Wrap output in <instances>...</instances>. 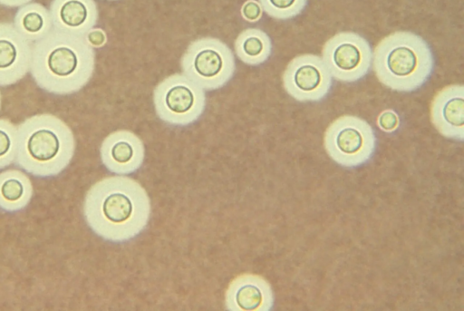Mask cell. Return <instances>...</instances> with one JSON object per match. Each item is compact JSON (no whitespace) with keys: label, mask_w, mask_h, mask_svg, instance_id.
I'll return each mask as SVG.
<instances>
[{"label":"cell","mask_w":464,"mask_h":311,"mask_svg":"<svg viewBox=\"0 0 464 311\" xmlns=\"http://www.w3.org/2000/svg\"><path fill=\"white\" fill-rule=\"evenodd\" d=\"M74 151L73 132L56 115L35 114L17 126L14 163L34 177L58 176L71 163Z\"/></svg>","instance_id":"obj_3"},{"label":"cell","mask_w":464,"mask_h":311,"mask_svg":"<svg viewBox=\"0 0 464 311\" xmlns=\"http://www.w3.org/2000/svg\"><path fill=\"white\" fill-rule=\"evenodd\" d=\"M17 126L0 118V169L14 162L16 155Z\"/></svg>","instance_id":"obj_18"},{"label":"cell","mask_w":464,"mask_h":311,"mask_svg":"<svg viewBox=\"0 0 464 311\" xmlns=\"http://www.w3.org/2000/svg\"><path fill=\"white\" fill-rule=\"evenodd\" d=\"M13 24L31 43L41 40L53 28L49 9L36 2L20 6L14 15Z\"/></svg>","instance_id":"obj_16"},{"label":"cell","mask_w":464,"mask_h":311,"mask_svg":"<svg viewBox=\"0 0 464 311\" xmlns=\"http://www.w3.org/2000/svg\"><path fill=\"white\" fill-rule=\"evenodd\" d=\"M33 194L32 182L24 171L10 169L0 172V209L8 213L23 210Z\"/></svg>","instance_id":"obj_15"},{"label":"cell","mask_w":464,"mask_h":311,"mask_svg":"<svg viewBox=\"0 0 464 311\" xmlns=\"http://www.w3.org/2000/svg\"><path fill=\"white\" fill-rule=\"evenodd\" d=\"M322 59L334 79L351 83L368 73L372 67V51L362 35L341 32L324 44Z\"/></svg>","instance_id":"obj_8"},{"label":"cell","mask_w":464,"mask_h":311,"mask_svg":"<svg viewBox=\"0 0 464 311\" xmlns=\"http://www.w3.org/2000/svg\"><path fill=\"white\" fill-rule=\"evenodd\" d=\"M377 122L382 131L392 132L398 128L400 120L396 112L386 110L379 115Z\"/></svg>","instance_id":"obj_20"},{"label":"cell","mask_w":464,"mask_h":311,"mask_svg":"<svg viewBox=\"0 0 464 311\" xmlns=\"http://www.w3.org/2000/svg\"><path fill=\"white\" fill-rule=\"evenodd\" d=\"M153 103L161 121L174 126H187L202 115L206 94L200 86L185 74L175 73L163 79L155 87Z\"/></svg>","instance_id":"obj_7"},{"label":"cell","mask_w":464,"mask_h":311,"mask_svg":"<svg viewBox=\"0 0 464 311\" xmlns=\"http://www.w3.org/2000/svg\"><path fill=\"white\" fill-rule=\"evenodd\" d=\"M1 102H2V98H1V92H0V108H1Z\"/></svg>","instance_id":"obj_24"},{"label":"cell","mask_w":464,"mask_h":311,"mask_svg":"<svg viewBox=\"0 0 464 311\" xmlns=\"http://www.w3.org/2000/svg\"><path fill=\"white\" fill-rule=\"evenodd\" d=\"M88 44L92 47H101L106 43V35L101 29L92 28L84 35Z\"/></svg>","instance_id":"obj_22"},{"label":"cell","mask_w":464,"mask_h":311,"mask_svg":"<svg viewBox=\"0 0 464 311\" xmlns=\"http://www.w3.org/2000/svg\"><path fill=\"white\" fill-rule=\"evenodd\" d=\"M237 56L246 64L257 66L268 60L272 53V42L264 31L248 28L241 32L235 41Z\"/></svg>","instance_id":"obj_17"},{"label":"cell","mask_w":464,"mask_h":311,"mask_svg":"<svg viewBox=\"0 0 464 311\" xmlns=\"http://www.w3.org/2000/svg\"><path fill=\"white\" fill-rule=\"evenodd\" d=\"M324 144L334 161L346 168H354L371 160L375 151L376 137L366 121L344 115L328 126Z\"/></svg>","instance_id":"obj_6"},{"label":"cell","mask_w":464,"mask_h":311,"mask_svg":"<svg viewBox=\"0 0 464 311\" xmlns=\"http://www.w3.org/2000/svg\"><path fill=\"white\" fill-rule=\"evenodd\" d=\"M54 29L84 36L98 20L93 0H53L49 8Z\"/></svg>","instance_id":"obj_13"},{"label":"cell","mask_w":464,"mask_h":311,"mask_svg":"<svg viewBox=\"0 0 464 311\" xmlns=\"http://www.w3.org/2000/svg\"><path fill=\"white\" fill-rule=\"evenodd\" d=\"M180 65L188 78L207 91L225 86L236 69L231 49L212 37L193 41L182 55Z\"/></svg>","instance_id":"obj_5"},{"label":"cell","mask_w":464,"mask_h":311,"mask_svg":"<svg viewBox=\"0 0 464 311\" xmlns=\"http://www.w3.org/2000/svg\"><path fill=\"white\" fill-rule=\"evenodd\" d=\"M83 217L90 228L111 242H124L147 226L150 204L144 189L134 180L114 176L94 183L83 200Z\"/></svg>","instance_id":"obj_1"},{"label":"cell","mask_w":464,"mask_h":311,"mask_svg":"<svg viewBox=\"0 0 464 311\" xmlns=\"http://www.w3.org/2000/svg\"><path fill=\"white\" fill-rule=\"evenodd\" d=\"M32 0H0V5L5 7L14 8L20 7Z\"/></svg>","instance_id":"obj_23"},{"label":"cell","mask_w":464,"mask_h":311,"mask_svg":"<svg viewBox=\"0 0 464 311\" xmlns=\"http://www.w3.org/2000/svg\"><path fill=\"white\" fill-rule=\"evenodd\" d=\"M273 293L268 283L256 275H242L229 285L226 304L233 311H266L273 306Z\"/></svg>","instance_id":"obj_14"},{"label":"cell","mask_w":464,"mask_h":311,"mask_svg":"<svg viewBox=\"0 0 464 311\" xmlns=\"http://www.w3.org/2000/svg\"><path fill=\"white\" fill-rule=\"evenodd\" d=\"M372 68L385 87L410 92L422 87L431 76L434 57L420 35L398 31L382 38L372 52Z\"/></svg>","instance_id":"obj_4"},{"label":"cell","mask_w":464,"mask_h":311,"mask_svg":"<svg viewBox=\"0 0 464 311\" xmlns=\"http://www.w3.org/2000/svg\"><path fill=\"white\" fill-rule=\"evenodd\" d=\"M95 53L84 36L54 28L33 43L30 73L42 90L54 95L79 92L91 80Z\"/></svg>","instance_id":"obj_2"},{"label":"cell","mask_w":464,"mask_h":311,"mask_svg":"<svg viewBox=\"0 0 464 311\" xmlns=\"http://www.w3.org/2000/svg\"><path fill=\"white\" fill-rule=\"evenodd\" d=\"M32 46L12 23H0V86L13 85L30 72Z\"/></svg>","instance_id":"obj_10"},{"label":"cell","mask_w":464,"mask_h":311,"mask_svg":"<svg viewBox=\"0 0 464 311\" xmlns=\"http://www.w3.org/2000/svg\"><path fill=\"white\" fill-rule=\"evenodd\" d=\"M261 14L262 7L260 4L256 3V1H247L242 7V15L247 21L254 22L258 20L261 16Z\"/></svg>","instance_id":"obj_21"},{"label":"cell","mask_w":464,"mask_h":311,"mask_svg":"<svg viewBox=\"0 0 464 311\" xmlns=\"http://www.w3.org/2000/svg\"><path fill=\"white\" fill-rule=\"evenodd\" d=\"M285 92L302 102H319L331 91L333 77L321 56L304 53L293 58L283 76Z\"/></svg>","instance_id":"obj_9"},{"label":"cell","mask_w":464,"mask_h":311,"mask_svg":"<svg viewBox=\"0 0 464 311\" xmlns=\"http://www.w3.org/2000/svg\"><path fill=\"white\" fill-rule=\"evenodd\" d=\"M101 160L104 167L115 174H130L140 168L144 160V146L141 140L126 130L109 134L100 148Z\"/></svg>","instance_id":"obj_11"},{"label":"cell","mask_w":464,"mask_h":311,"mask_svg":"<svg viewBox=\"0 0 464 311\" xmlns=\"http://www.w3.org/2000/svg\"><path fill=\"white\" fill-rule=\"evenodd\" d=\"M430 119L444 137L462 141L464 137V87L451 84L440 90L430 105Z\"/></svg>","instance_id":"obj_12"},{"label":"cell","mask_w":464,"mask_h":311,"mask_svg":"<svg viewBox=\"0 0 464 311\" xmlns=\"http://www.w3.org/2000/svg\"><path fill=\"white\" fill-rule=\"evenodd\" d=\"M262 9L271 17L280 20L298 15L305 7L307 0H259Z\"/></svg>","instance_id":"obj_19"}]
</instances>
